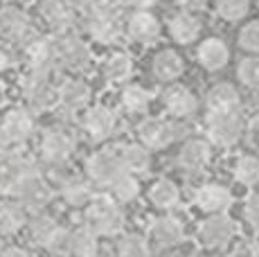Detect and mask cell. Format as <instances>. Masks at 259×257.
Instances as JSON below:
<instances>
[{
  "label": "cell",
  "instance_id": "16",
  "mask_svg": "<svg viewBox=\"0 0 259 257\" xmlns=\"http://www.w3.org/2000/svg\"><path fill=\"white\" fill-rule=\"evenodd\" d=\"M212 160V147L203 138H189L178 154V169L185 176H201Z\"/></svg>",
  "mask_w": 259,
  "mask_h": 257
},
{
  "label": "cell",
  "instance_id": "30",
  "mask_svg": "<svg viewBox=\"0 0 259 257\" xmlns=\"http://www.w3.org/2000/svg\"><path fill=\"white\" fill-rule=\"evenodd\" d=\"M99 253V237L86 226L68 230V255L70 257H97Z\"/></svg>",
  "mask_w": 259,
  "mask_h": 257
},
{
  "label": "cell",
  "instance_id": "19",
  "mask_svg": "<svg viewBox=\"0 0 259 257\" xmlns=\"http://www.w3.org/2000/svg\"><path fill=\"white\" fill-rule=\"evenodd\" d=\"M124 32L138 46H153L160 41L162 25L151 12H133L124 23Z\"/></svg>",
  "mask_w": 259,
  "mask_h": 257
},
{
  "label": "cell",
  "instance_id": "21",
  "mask_svg": "<svg viewBox=\"0 0 259 257\" xmlns=\"http://www.w3.org/2000/svg\"><path fill=\"white\" fill-rule=\"evenodd\" d=\"M38 14L46 21V25L52 27L57 34L72 29L77 21V7L72 5V0H41Z\"/></svg>",
  "mask_w": 259,
  "mask_h": 257
},
{
  "label": "cell",
  "instance_id": "50",
  "mask_svg": "<svg viewBox=\"0 0 259 257\" xmlns=\"http://www.w3.org/2000/svg\"><path fill=\"white\" fill-rule=\"evenodd\" d=\"M214 257H226V255H214Z\"/></svg>",
  "mask_w": 259,
  "mask_h": 257
},
{
  "label": "cell",
  "instance_id": "48",
  "mask_svg": "<svg viewBox=\"0 0 259 257\" xmlns=\"http://www.w3.org/2000/svg\"><path fill=\"white\" fill-rule=\"evenodd\" d=\"M162 257H178V255H162Z\"/></svg>",
  "mask_w": 259,
  "mask_h": 257
},
{
  "label": "cell",
  "instance_id": "12",
  "mask_svg": "<svg viewBox=\"0 0 259 257\" xmlns=\"http://www.w3.org/2000/svg\"><path fill=\"white\" fill-rule=\"evenodd\" d=\"M83 169H86V181L99 187H111L124 174L117 151H95L88 156Z\"/></svg>",
  "mask_w": 259,
  "mask_h": 257
},
{
  "label": "cell",
  "instance_id": "34",
  "mask_svg": "<svg viewBox=\"0 0 259 257\" xmlns=\"http://www.w3.org/2000/svg\"><path fill=\"white\" fill-rule=\"evenodd\" d=\"M108 190H111V199L117 205H126V203H133L140 196V181H138V176L124 172Z\"/></svg>",
  "mask_w": 259,
  "mask_h": 257
},
{
  "label": "cell",
  "instance_id": "8",
  "mask_svg": "<svg viewBox=\"0 0 259 257\" xmlns=\"http://www.w3.org/2000/svg\"><path fill=\"white\" fill-rule=\"evenodd\" d=\"M81 27L93 41L111 46L122 34V25L115 14V7H95L81 14Z\"/></svg>",
  "mask_w": 259,
  "mask_h": 257
},
{
  "label": "cell",
  "instance_id": "23",
  "mask_svg": "<svg viewBox=\"0 0 259 257\" xmlns=\"http://www.w3.org/2000/svg\"><path fill=\"white\" fill-rule=\"evenodd\" d=\"M57 192L61 196V201L70 207H86L91 201L95 199V192H93V183L81 179V176L72 174L68 176L61 185H57Z\"/></svg>",
  "mask_w": 259,
  "mask_h": 257
},
{
  "label": "cell",
  "instance_id": "45",
  "mask_svg": "<svg viewBox=\"0 0 259 257\" xmlns=\"http://www.w3.org/2000/svg\"><path fill=\"white\" fill-rule=\"evenodd\" d=\"M97 3V7H115V3H119V0H95Z\"/></svg>",
  "mask_w": 259,
  "mask_h": 257
},
{
  "label": "cell",
  "instance_id": "32",
  "mask_svg": "<svg viewBox=\"0 0 259 257\" xmlns=\"http://www.w3.org/2000/svg\"><path fill=\"white\" fill-rule=\"evenodd\" d=\"M149 201L158 207V210H171L181 203V187L171 179H158L149 185Z\"/></svg>",
  "mask_w": 259,
  "mask_h": 257
},
{
  "label": "cell",
  "instance_id": "10",
  "mask_svg": "<svg viewBox=\"0 0 259 257\" xmlns=\"http://www.w3.org/2000/svg\"><path fill=\"white\" fill-rule=\"evenodd\" d=\"M23 57H25V63H27V72L54 75L59 68L52 36H38V34L29 36L23 43Z\"/></svg>",
  "mask_w": 259,
  "mask_h": 257
},
{
  "label": "cell",
  "instance_id": "3",
  "mask_svg": "<svg viewBox=\"0 0 259 257\" xmlns=\"http://www.w3.org/2000/svg\"><path fill=\"white\" fill-rule=\"evenodd\" d=\"M136 133L142 147H147L149 151H158L185 138L189 133V126L183 120H174V117H144L138 124Z\"/></svg>",
  "mask_w": 259,
  "mask_h": 257
},
{
  "label": "cell",
  "instance_id": "4",
  "mask_svg": "<svg viewBox=\"0 0 259 257\" xmlns=\"http://www.w3.org/2000/svg\"><path fill=\"white\" fill-rule=\"evenodd\" d=\"M25 228L29 232V239L36 246L50 250L52 255H68V228H63L52 215L34 212Z\"/></svg>",
  "mask_w": 259,
  "mask_h": 257
},
{
  "label": "cell",
  "instance_id": "15",
  "mask_svg": "<svg viewBox=\"0 0 259 257\" xmlns=\"http://www.w3.org/2000/svg\"><path fill=\"white\" fill-rule=\"evenodd\" d=\"M93 102V91L83 79L70 77L66 81L59 83V93H57V108L61 111V115H77V113L86 111Z\"/></svg>",
  "mask_w": 259,
  "mask_h": 257
},
{
  "label": "cell",
  "instance_id": "14",
  "mask_svg": "<svg viewBox=\"0 0 259 257\" xmlns=\"http://www.w3.org/2000/svg\"><path fill=\"white\" fill-rule=\"evenodd\" d=\"M237 235V224L230 215H207V219L201 221L198 226V239L205 248L219 250L226 248Z\"/></svg>",
  "mask_w": 259,
  "mask_h": 257
},
{
  "label": "cell",
  "instance_id": "28",
  "mask_svg": "<svg viewBox=\"0 0 259 257\" xmlns=\"http://www.w3.org/2000/svg\"><path fill=\"white\" fill-rule=\"evenodd\" d=\"M102 75H104V81L111 83V86L126 83L133 77V59L126 52L108 54L102 63Z\"/></svg>",
  "mask_w": 259,
  "mask_h": 257
},
{
  "label": "cell",
  "instance_id": "22",
  "mask_svg": "<svg viewBox=\"0 0 259 257\" xmlns=\"http://www.w3.org/2000/svg\"><path fill=\"white\" fill-rule=\"evenodd\" d=\"M160 100H162V106H165V111L174 117V120H187V117H192L194 113L198 111L196 95H194L189 88L178 86V83L169 86L167 91L162 93Z\"/></svg>",
  "mask_w": 259,
  "mask_h": 257
},
{
  "label": "cell",
  "instance_id": "6",
  "mask_svg": "<svg viewBox=\"0 0 259 257\" xmlns=\"http://www.w3.org/2000/svg\"><path fill=\"white\" fill-rule=\"evenodd\" d=\"M77 151V138L70 128L66 126H52L43 131L41 142H38V156H41L46 167L68 165V160Z\"/></svg>",
  "mask_w": 259,
  "mask_h": 257
},
{
  "label": "cell",
  "instance_id": "51",
  "mask_svg": "<svg viewBox=\"0 0 259 257\" xmlns=\"http://www.w3.org/2000/svg\"><path fill=\"white\" fill-rule=\"evenodd\" d=\"M0 194H3V187H0Z\"/></svg>",
  "mask_w": 259,
  "mask_h": 257
},
{
  "label": "cell",
  "instance_id": "38",
  "mask_svg": "<svg viewBox=\"0 0 259 257\" xmlns=\"http://www.w3.org/2000/svg\"><path fill=\"white\" fill-rule=\"evenodd\" d=\"M237 77L248 91L259 93V57L241 59V63L237 68Z\"/></svg>",
  "mask_w": 259,
  "mask_h": 257
},
{
  "label": "cell",
  "instance_id": "39",
  "mask_svg": "<svg viewBox=\"0 0 259 257\" xmlns=\"http://www.w3.org/2000/svg\"><path fill=\"white\" fill-rule=\"evenodd\" d=\"M239 46L252 57H259V21H250L239 32Z\"/></svg>",
  "mask_w": 259,
  "mask_h": 257
},
{
  "label": "cell",
  "instance_id": "40",
  "mask_svg": "<svg viewBox=\"0 0 259 257\" xmlns=\"http://www.w3.org/2000/svg\"><path fill=\"white\" fill-rule=\"evenodd\" d=\"M243 219L250 228L259 230V192H252L243 203Z\"/></svg>",
  "mask_w": 259,
  "mask_h": 257
},
{
  "label": "cell",
  "instance_id": "41",
  "mask_svg": "<svg viewBox=\"0 0 259 257\" xmlns=\"http://www.w3.org/2000/svg\"><path fill=\"white\" fill-rule=\"evenodd\" d=\"M16 61H18V57H16V52H14V48L9 46V43L0 41V75L12 70V68L16 66Z\"/></svg>",
  "mask_w": 259,
  "mask_h": 257
},
{
  "label": "cell",
  "instance_id": "26",
  "mask_svg": "<svg viewBox=\"0 0 259 257\" xmlns=\"http://www.w3.org/2000/svg\"><path fill=\"white\" fill-rule=\"evenodd\" d=\"M167 29L171 41H176L178 46H187V43L196 41L201 34V21L196 18V14L178 12L167 21Z\"/></svg>",
  "mask_w": 259,
  "mask_h": 257
},
{
  "label": "cell",
  "instance_id": "43",
  "mask_svg": "<svg viewBox=\"0 0 259 257\" xmlns=\"http://www.w3.org/2000/svg\"><path fill=\"white\" fill-rule=\"evenodd\" d=\"M119 3H124L126 7H133L136 12H149L158 0H119Z\"/></svg>",
  "mask_w": 259,
  "mask_h": 257
},
{
  "label": "cell",
  "instance_id": "47",
  "mask_svg": "<svg viewBox=\"0 0 259 257\" xmlns=\"http://www.w3.org/2000/svg\"><path fill=\"white\" fill-rule=\"evenodd\" d=\"M252 126H255V128H257V131H259V111H257V115H255V117H252Z\"/></svg>",
  "mask_w": 259,
  "mask_h": 257
},
{
  "label": "cell",
  "instance_id": "13",
  "mask_svg": "<svg viewBox=\"0 0 259 257\" xmlns=\"http://www.w3.org/2000/svg\"><path fill=\"white\" fill-rule=\"evenodd\" d=\"M81 131L93 142H104L117 131V115L106 104H93L81 115Z\"/></svg>",
  "mask_w": 259,
  "mask_h": 257
},
{
  "label": "cell",
  "instance_id": "27",
  "mask_svg": "<svg viewBox=\"0 0 259 257\" xmlns=\"http://www.w3.org/2000/svg\"><path fill=\"white\" fill-rule=\"evenodd\" d=\"M183 70H185L183 57L176 50H171V48L160 50L151 61V72L158 81H165V83L176 81V79L183 75Z\"/></svg>",
  "mask_w": 259,
  "mask_h": 257
},
{
  "label": "cell",
  "instance_id": "7",
  "mask_svg": "<svg viewBox=\"0 0 259 257\" xmlns=\"http://www.w3.org/2000/svg\"><path fill=\"white\" fill-rule=\"evenodd\" d=\"M59 83H54V75H38L25 72L23 77V100L29 113H48L57 108Z\"/></svg>",
  "mask_w": 259,
  "mask_h": 257
},
{
  "label": "cell",
  "instance_id": "17",
  "mask_svg": "<svg viewBox=\"0 0 259 257\" xmlns=\"http://www.w3.org/2000/svg\"><path fill=\"white\" fill-rule=\"evenodd\" d=\"M29 36H34V32L27 12L12 5L0 9V38L5 43H25Z\"/></svg>",
  "mask_w": 259,
  "mask_h": 257
},
{
  "label": "cell",
  "instance_id": "49",
  "mask_svg": "<svg viewBox=\"0 0 259 257\" xmlns=\"http://www.w3.org/2000/svg\"><path fill=\"white\" fill-rule=\"evenodd\" d=\"M3 3H14V0H3Z\"/></svg>",
  "mask_w": 259,
  "mask_h": 257
},
{
  "label": "cell",
  "instance_id": "29",
  "mask_svg": "<svg viewBox=\"0 0 259 257\" xmlns=\"http://www.w3.org/2000/svg\"><path fill=\"white\" fill-rule=\"evenodd\" d=\"M119 162H122L124 172L138 176L144 174V172L151 169V151L147 147H142L140 142H128V145H122L117 151Z\"/></svg>",
  "mask_w": 259,
  "mask_h": 257
},
{
  "label": "cell",
  "instance_id": "31",
  "mask_svg": "<svg viewBox=\"0 0 259 257\" xmlns=\"http://www.w3.org/2000/svg\"><path fill=\"white\" fill-rule=\"evenodd\" d=\"M25 224H27V212L16 201H0V237L3 239L18 235Z\"/></svg>",
  "mask_w": 259,
  "mask_h": 257
},
{
  "label": "cell",
  "instance_id": "44",
  "mask_svg": "<svg viewBox=\"0 0 259 257\" xmlns=\"http://www.w3.org/2000/svg\"><path fill=\"white\" fill-rule=\"evenodd\" d=\"M0 257H32V253L23 246H5L0 250Z\"/></svg>",
  "mask_w": 259,
  "mask_h": 257
},
{
  "label": "cell",
  "instance_id": "2",
  "mask_svg": "<svg viewBox=\"0 0 259 257\" xmlns=\"http://www.w3.org/2000/svg\"><path fill=\"white\" fill-rule=\"evenodd\" d=\"M124 224H126V217H124L122 205L106 196H99V199L95 196L83 212V226L97 237H117L124 230Z\"/></svg>",
  "mask_w": 259,
  "mask_h": 257
},
{
  "label": "cell",
  "instance_id": "11",
  "mask_svg": "<svg viewBox=\"0 0 259 257\" xmlns=\"http://www.w3.org/2000/svg\"><path fill=\"white\" fill-rule=\"evenodd\" d=\"M34 131H36V120L27 108H12L0 117V142L12 149L25 145L34 136Z\"/></svg>",
  "mask_w": 259,
  "mask_h": 257
},
{
  "label": "cell",
  "instance_id": "36",
  "mask_svg": "<svg viewBox=\"0 0 259 257\" xmlns=\"http://www.w3.org/2000/svg\"><path fill=\"white\" fill-rule=\"evenodd\" d=\"M115 257H151V248L140 235H122L115 244Z\"/></svg>",
  "mask_w": 259,
  "mask_h": 257
},
{
  "label": "cell",
  "instance_id": "5",
  "mask_svg": "<svg viewBox=\"0 0 259 257\" xmlns=\"http://www.w3.org/2000/svg\"><path fill=\"white\" fill-rule=\"evenodd\" d=\"M52 38L59 68H66L68 72H74V75L88 72L93 68V50L79 34L68 29V32H61Z\"/></svg>",
  "mask_w": 259,
  "mask_h": 257
},
{
  "label": "cell",
  "instance_id": "37",
  "mask_svg": "<svg viewBox=\"0 0 259 257\" xmlns=\"http://www.w3.org/2000/svg\"><path fill=\"white\" fill-rule=\"evenodd\" d=\"M250 12V0H217V14L228 23H237Z\"/></svg>",
  "mask_w": 259,
  "mask_h": 257
},
{
  "label": "cell",
  "instance_id": "20",
  "mask_svg": "<svg viewBox=\"0 0 259 257\" xmlns=\"http://www.w3.org/2000/svg\"><path fill=\"white\" fill-rule=\"evenodd\" d=\"M149 239H151V244L156 248H162V250L174 248V246H178L185 239V226L174 215L156 217L149 224Z\"/></svg>",
  "mask_w": 259,
  "mask_h": 257
},
{
  "label": "cell",
  "instance_id": "35",
  "mask_svg": "<svg viewBox=\"0 0 259 257\" xmlns=\"http://www.w3.org/2000/svg\"><path fill=\"white\" fill-rule=\"evenodd\" d=\"M232 174H235L237 183L246 187H252L259 183V158L250 156V154H243L235 160V167H232Z\"/></svg>",
  "mask_w": 259,
  "mask_h": 257
},
{
  "label": "cell",
  "instance_id": "42",
  "mask_svg": "<svg viewBox=\"0 0 259 257\" xmlns=\"http://www.w3.org/2000/svg\"><path fill=\"white\" fill-rule=\"evenodd\" d=\"M178 7L187 14H196V12H203L207 7V0H176Z\"/></svg>",
  "mask_w": 259,
  "mask_h": 257
},
{
  "label": "cell",
  "instance_id": "9",
  "mask_svg": "<svg viewBox=\"0 0 259 257\" xmlns=\"http://www.w3.org/2000/svg\"><path fill=\"white\" fill-rule=\"evenodd\" d=\"M207 138L212 145L217 147H235L246 133V117L241 111H230V113H212L207 115Z\"/></svg>",
  "mask_w": 259,
  "mask_h": 257
},
{
  "label": "cell",
  "instance_id": "1",
  "mask_svg": "<svg viewBox=\"0 0 259 257\" xmlns=\"http://www.w3.org/2000/svg\"><path fill=\"white\" fill-rule=\"evenodd\" d=\"M7 192L12 194V201H16L25 212H43L54 199V187L48 183L38 167L23 174Z\"/></svg>",
  "mask_w": 259,
  "mask_h": 257
},
{
  "label": "cell",
  "instance_id": "46",
  "mask_svg": "<svg viewBox=\"0 0 259 257\" xmlns=\"http://www.w3.org/2000/svg\"><path fill=\"white\" fill-rule=\"evenodd\" d=\"M248 257H259V241L257 244H252V248L248 250Z\"/></svg>",
  "mask_w": 259,
  "mask_h": 257
},
{
  "label": "cell",
  "instance_id": "18",
  "mask_svg": "<svg viewBox=\"0 0 259 257\" xmlns=\"http://www.w3.org/2000/svg\"><path fill=\"white\" fill-rule=\"evenodd\" d=\"M192 201L205 215H223L230 210L235 199H232V192L221 183H203L201 187L194 190Z\"/></svg>",
  "mask_w": 259,
  "mask_h": 257
},
{
  "label": "cell",
  "instance_id": "33",
  "mask_svg": "<svg viewBox=\"0 0 259 257\" xmlns=\"http://www.w3.org/2000/svg\"><path fill=\"white\" fill-rule=\"evenodd\" d=\"M119 104L131 115H142L151 104V93L140 83H124L122 93H119Z\"/></svg>",
  "mask_w": 259,
  "mask_h": 257
},
{
  "label": "cell",
  "instance_id": "24",
  "mask_svg": "<svg viewBox=\"0 0 259 257\" xmlns=\"http://www.w3.org/2000/svg\"><path fill=\"white\" fill-rule=\"evenodd\" d=\"M196 59L207 72H219L228 66L230 61V50H228V43L219 36H210L198 46Z\"/></svg>",
  "mask_w": 259,
  "mask_h": 257
},
{
  "label": "cell",
  "instance_id": "25",
  "mask_svg": "<svg viewBox=\"0 0 259 257\" xmlns=\"http://www.w3.org/2000/svg\"><path fill=\"white\" fill-rule=\"evenodd\" d=\"M241 106V97H239V91L232 83L221 81L217 86H212L205 95V108L207 115L212 113H230V111H239Z\"/></svg>",
  "mask_w": 259,
  "mask_h": 257
}]
</instances>
